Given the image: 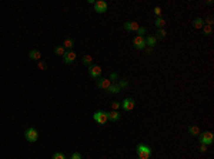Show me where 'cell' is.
<instances>
[{"instance_id":"8","label":"cell","mask_w":214,"mask_h":159,"mask_svg":"<svg viewBox=\"0 0 214 159\" xmlns=\"http://www.w3.org/2000/svg\"><path fill=\"white\" fill-rule=\"evenodd\" d=\"M101 72H103V70H101V67H99V65H89V74H90L93 78H100V75H101Z\"/></svg>"},{"instance_id":"18","label":"cell","mask_w":214,"mask_h":159,"mask_svg":"<svg viewBox=\"0 0 214 159\" xmlns=\"http://www.w3.org/2000/svg\"><path fill=\"white\" fill-rule=\"evenodd\" d=\"M63 47H64V50H72V48L74 47V40L73 39H66L64 40V43H63Z\"/></svg>"},{"instance_id":"2","label":"cell","mask_w":214,"mask_h":159,"mask_svg":"<svg viewBox=\"0 0 214 159\" xmlns=\"http://www.w3.org/2000/svg\"><path fill=\"white\" fill-rule=\"evenodd\" d=\"M198 141L200 143H203V145H211L214 142V135L213 132H210V131H207V132H200V135H198Z\"/></svg>"},{"instance_id":"5","label":"cell","mask_w":214,"mask_h":159,"mask_svg":"<svg viewBox=\"0 0 214 159\" xmlns=\"http://www.w3.org/2000/svg\"><path fill=\"white\" fill-rule=\"evenodd\" d=\"M93 119L96 121V122H99V124H106L107 121V112L104 111H96L93 114Z\"/></svg>"},{"instance_id":"28","label":"cell","mask_w":214,"mask_h":159,"mask_svg":"<svg viewBox=\"0 0 214 159\" xmlns=\"http://www.w3.org/2000/svg\"><path fill=\"white\" fill-rule=\"evenodd\" d=\"M204 24H207V26H213V24H214L213 16H208V17H207L206 20H204Z\"/></svg>"},{"instance_id":"25","label":"cell","mask_w":214,"mask_h":159,"mask_svg":"<svg viewBox=\"0 0 214 159\" xmlns=\"http://www.w3.org/2000/svg\"><path fill=\"white\" fill-rule=\"evenodd\" d=\"M51 159H66V156H64V153H61V152H56V153L51 156Z\"/></svg>"},{"instance_id":"12","label":"cell","mask_w":214,"mask_h":159,"mask_svg":"<svg viewBox=\"0 0 214 159\" xmlns=\"http://www.w3.org/2000/svg\"><path fill=\"white\" fill-rule=\"evenodd\" d=\"M107 119L108 121H119L120 119V112L119 111H110V112H107Z\"/></svg>"},{"instance_id":"26","label":"cell","mask_w":214,"mask_h":159,"mask_svg":"<svg viewBox=\"0 0 214 159\" xmlns=\"http://www.w3.org/2000/svg\"><path fill=\"white\" fill-rule=\"evenodd\" d=\"M117 85L120 87V90H121V88H127V87H129V81H127V80H121Z\"/></svg>"},{"instance_id":"35","label":"cell","mask_w":214,"mask_h":159,"mask_svg":"<svg viewBox=\"0 0 214 159\" xmlns=\"http://www.w3.org/2000/svg\"><path fill=\"white\" fill-rule=\"evenodd\" d=\"M139 159H140V158H139Z\"/></svg>"},{"instance_id":"20","label":"cell","mask_w":214,"mask_h":159,"mask_svg":"<svg viewBox=\"0 0 214 159\" xmlns=\"http://www.w3.org/2000/svg\"><path fill=\"white\" fill-rule=\"evenodd\" d=\"M154 24H156L157 29H163V27H164V24H166V20L163 19V17H157L156 21H154Z\"/></svg>"},{"instance_id":"15","label":"cell","mask_w":214,"mask_h":159,"mask_svg":"<svg viewBox=\"0 0 214 159\" xmlns=\"http://www.w3.org/2000/svg\"><path fill=\"white\" fill-rule=\"evenodd\" d=\"M187 131H189L190 135H193V136H198V135H200V128H198L197 125H190V127L187 128Z\"/></svg>"},{"instance_id":"4","label":"cell","mask_w":214,"mask_h":159,"mask_svg":"<svg viewBox=\"0 0 214 159\" xmlns=\"http://www.w3.org/2000/svg\"><path fill=\"white\" fill-rule=\"evenodd\" d=\"M133 46H134L136 50H144V48L147 47L144 37H140V36H136V37L133 39Z\"/></svg>"},{"instance_id":"10","label":"cell","mask_w":214,"mask_h":159,"mask_svg":"<svg viewBox=\"0 0 214 159\" xmlns=\"http://www.w3.org/2000/svg\"><path fill=\"white\" fill-rule=\"evenodd\" d=\"M124 29L127 30V32H137L139 29H140V26L137 21H126L124 23Z\"/></svg>"},{"instance_id":"32","label":"cell","mask_w":214,"mask_h":159,"mask_svg":"<svg viewBox=\"0 0 214 159\" xmlns=\"http://www.w3.org/2000/svg\"><path fill=\"white\" fill-rule=\"evenodd\" d=\"M70 159H82V155L79 153V152H74L73 155H72V158Z\"/></svg>"},{"instance_id":"16","label":"cell","mask_w":214,"mask_h":159,"mask_svg":"<svg viewBox=\"0 0 214 159\" xmlns=\"http://www.w3.org/2000/svg\"><path fill=\"white\" fill-rule=\"evenodd\" d=\"M203 26H204V19L197 17V19L193 20V27H194V29H203Z\"/></svg>"},{"instance_id":"1","label":"cell","mask_w":214,"mask_h":159,"mask_svg":"<svg viewBox=\"0 0 214 159\" xmlns=\"http://www.w3.org/2000/svg\"><path fill=\"white\" fill-rule=\"evenodd\" d=\"M136 151H137V156L140 159H148L151 156V148L146 143H139Z\"/></svg>"},{"instance_id":"11","label":"cell","mask_w":214,"mask_h":159,"mask_svg":"<svg viewBox=\"0 0 214 159\" xmlns=\"http://www.w3.org/2000/svg\"><path fill=\"white\" fill-rule=\"evenodd\" d=\"M111 85V81L108 78H97V87L101 90H107V88Z\"/></svg>"},{"instance_id":"22","label":"cell","mask_w":214,"mask_h":159,"mask_svg":"<svg viewBox=\"0 0 214 159\" xmlns=\"http://www.w3.org/2000/svg\"><path fill=\"white\" fill-rule=\"evenodd\" d=\"M64 53H66V50H64L63 46H57V47L54 48V54H57V56H63Z\"/></svg>"},{"instance_id":"31","label":"cell","mask_w":214,"mask_h":159,"mask_svg":"<svg viewBox=\"0 0 214 159\" xmlns=\"http://www.w3.org/2000/svg\"><path fill=\"white\" fill-rule=\"evenodd\" d=\"M154 14L157 17H161V9L160 7H154Z\"/></svg>"},{"instance_id":"17","label":"cell","mask_w":214,"mask_h":159,"mask_svg":"<svg viewBox=\"0 0 214 159\" xmlns=\"http://www.w3.org/2000/svg\"><path fill=\"white\" fill-rule=\"evenodd\" d=\"M106 91L108 92V94H119V92H120L121 90H120V87H119L117 84H111V85L107 88Z\"/></svg>"},{"instance_id":"14","label":"cell","mask_w":214,"mask_h":159,"mask_svg":"<svg viewBox=\"0 0 214 159\" xmlns=\"http://www.w3.org/2000/svg\"><path fill=\"white\" fill-rule=\"evenodd\" d=\"M29 58L30 60H36V61H39L41 58V53L39 50H32L30 53H29Z\"/></svg>"},{"instance_id":"30","label":"cell","mask_w":214,"mask_h":159,"mask_svg":"<svg viewBox=\"0 0 214 159\" xmlns=\"http://www.w3.org/2000/svg\"><path fill=\"white\" fill-rule=\"evenodd\" d=\"M143 34H146V29H144V27H140V29L137 30V36H140V37H144Z\"/></svg>"},{"instance_id":"34","label":"cell","mask_w":214,"mask_h":159,"mask_svg":"<svg viewBox=\"0 0 214 159\" xmlns=\"http://www.w3.org/2000/svg\"><path fill=\"white\" fill-rule=\"evenodd\" d=\"M144 50H146V54H147V56H150V54L153 53V48H150V47H146Z\"/></svg>"},{"instance_id":"29","label":"cell","mask_w":214,"mask_h":159,"mask_svg":"<svg viewBox=\"0 0 214 159\" xmlns=\"http://www.w3.org/2000/svg\"><path fill=\"white\" fill-rule=\"evenodd\" d=\"M37 67L40 68L41 71H44V70L47 68V65H46V63H44V61H39V64H37Z\"/></svg>"},{"instance_id":"3","label":"cell","mask_w":214,"mask_h":159,"mask_svg":"<svg viewBox=\"0 0 214 159\" xmlns=\"http://www.w3.org/2000/svg\"><path fill=\"white\" fill-rule=\"evenodd\" d=\"M25 136L29 142H36V141L39 139V132H37L34 128H27L25 132Z\"/></svg>"},{"instance_id":"33","label":"cell","mask_w":214,"mask_h":159,"mask_svg":"<svg viewBox=\"0 0 214 159\" xmlns=\"http://www.w3.org/2000/svg\"><path fill=\"white\" fill-rule=\"evenodd\" d=\"M198 149H200V152H206V151H207V146H206V145H203V143H201Z\"/></svg>"},{"instance_id":"27","label":"cell","mask_w":214,"mask_h":159,"mask_svg":"<svg viewBox=\"0 0 214 159\" xmlns=\"http://www.w3.org/2000/svg\"><path fill=\"white\" fill-rule=\"evenodd\" d=\"M120 107H121V104L119 102V101H113V102H111V108H113V111H117Z\"/></svg>"},{"instance_id":"9","label":"cell","mask_w":214,"mask_h":159,"mask_svg":"<svg viewBox=\"0 0 214 159\" xmlns=\"http://www.w3.org/2000/svg\"><path fill=\"white\" fill-rule=\"evenodd\" d=\"M63 61H64V64H73L76 61V53L72 50H67L63 54Z\"/></svg>"},{"instance_id":"24","label":"cell","mask_w":214,"mask_h":159,"mask_svg":"<svg viewBox=\"0 0 214 159\" xmlns=\"http://www.w3.org/2000/svg\"><path fill=\"white\" fill-rule=\"evenodd\" d=\"M108 80L111 81V84H117V81H119V74H117V72H111Z\"/></svg>"},{"instance_id":"23","label":"cell","mask_w":214,"mask_h":159,"mask_svg":"<svg viewBox=\"0 0 214 159\" xmlns=\"http://www.w3.org/2000/svg\"><path fill=\"white\" fill-rule=\"evenodd\" d=\"M203 33H204L206 36H210V34L213 33V27H211V26H207V24H204V26H203Z\"/></svg>"},{"instance_id":"21","label":"cell","mask_w":214,"mask_h":159,"mask_svg":"<svg viewBox=\"0 0 214 159\" xmlns=\"http://www.w3.org/2000/svg\"><path fill=\"white\" fill-rule=\"evenodd\" d=\"M83 64H84V65H91V61H93V57L91 56H89V54H86V56L83 57Z\"/></svg>"},{"instance_id":"7","label":"cell","mask_w":214,"mask_h":159,"mask_svg":"<svg viewBox=\"0 0 214 159\" xmlns=\"http://www.w3.org/2000/svg\"><path fill=\"white\" fill-rule=\"evenodd\" d=\"M94 11L96 13H106L107 11V3L106 1H103V0H97V1H94Z\"/></svg>"},{"instance_id":"13","label":"cell","mask_w":214,"mask_h":159,"mask_svg":"<svg viewBox=\"0 0 214 159\" xmlns=\"http://www.w3.org/2000/svg\"><path fill=\"white\" fill-rule=\"evenodd\" d=\"M144 40H146V46H148L150 48H153L157 43V40H156L154 36H147V37H144Z\"/></svg>"},{"instance_id":"19","label":"cell","mask_w":214,"mask_h":159,"mask_svg":"<svg viewBox=\"0 0 214 159\" xmlns=\"http://www.w3.org/2000/svg\"><path fill=\"white\" fill-rule=\"evenodd\" d=\"M166 30L164 29H157V32H156V40H163V39H166Z\"/></svg>"},{"instance_id":"6","label":"cell","mask_w":214,"mask_h":159,"mask_svg":"<svg viewBox=\"0 0 214 159\" xmlns=\"http://www.w3.org/2000/svg\"><path fill=\"white\" fill-rule=\"evenodd\" d=\"M136 107V101L133 98H124L123 102H121V108L124 111H133Z\"/></svg>"}]
</instances>
